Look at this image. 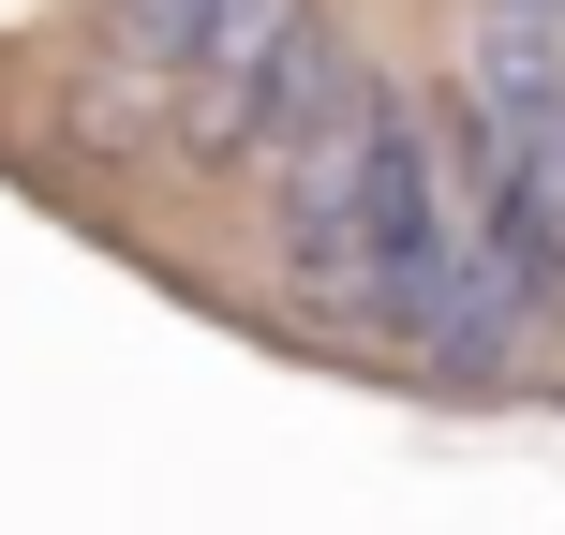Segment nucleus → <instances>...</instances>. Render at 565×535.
I'll list each match as a JSON object with an SVG mask.
<instances>
[{
	"mask_svg": "<svg viewBox=\"0 0 565 535\" xmlns=\"http://www.w3.org/2000/svg\"><path fill=\"white\" fill-rule=\"evenodd\" d=\"M477 194H491V224L521 238V268L565 298V45H551V15H491V45H477Z\"/></svg>",
	"mask_w": 565,
	"mask_h": 535,
	"instance_id": "nucleus-3",
	"label": "nucleus"
},
{
	"mask_svg": "<svg viewBox=\"0 0 565 535\" xmlns=\"http://www.w3.org/2000/svg\"><path fill=\"white\" fill-rule=\"evenodd\" d=\"M119 75H149L238 149H282L342 60L312 45V0H119Z\"/></svg>",
	"mask_w": 565,
	"mask_h": 535,
	"instance_id": "nucleus-2",
	"label": "nucleus"
},
{
	"mask_svg": "<svg viewBox=\"0 0 565 535\" xmlns=\"http://www.w3.org/2000/svg\"><path fill=\"white\" fill-rule=\"evenodd\" d=\"M268 164H282V254H298V282L342 328L417 342V357H447V372H507L521 328L551 312V282L491 224L477 164H447L372 75H328L312 119Z\"/></svg>",
	"mask_w": 565,
	"mask_h": 535,
	"instance_id": "nucleus-1",
	"label": "nucleus"
},
{
	"mask_svg": "<svg viewBox=\"0 0 565 535\" xmlns=\"http://www.w3.org/2000/svg\"><path fill=\"white\" fill-rule=\"evenodd\" d=\"M507 15H565V0H507Z\"/></svg>",
	"mask_w": 565,
	"mask_h": 535,
	"instance_id": "nucleus-4",
	"label": "nucleus"
}]
</instances>
